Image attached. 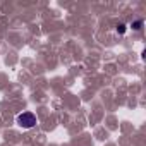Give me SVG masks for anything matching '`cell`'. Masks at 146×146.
I'll use <instances>...</instances> for the list:
<instances>
[{
    "label": "cell",
    "instance_id": "6da1fadb",
    "mask_svg": "<svg viewBox=\"0 0 146 146\" xmlns=\"http://www.w3.org/2000/svg\"><path fill=\"white\" fill-rule=\"evenodd\" d=\"M16 122H17V125L19 127H23V129H31V127H35L36 125V115L33 113V112H23V113H19L17 117H16Z\"/></svg>",
    "mask_w": 146,
    "mask_h": 146
},
{
    "label": "cell",
    "instance_id": "7a4b0ae2",
    "mask_svg": "<svg viewBox=\"0 0 146 146\" xmlns=\"http://www.w3.org/2000/svg\"><path fill=\"white\" fill-rule=\"evenodd\" d=\"M143 26H144V21H143V19H136V21L131 23V28H132L134 31H141Z\"/></svg>",
    "mask_w": 146,
    "mask_h": 146
},
{
    "label": "cell",
    "instance_id": "3957f363",
    "mask_svg": "<svg viewBox=\"0 0 146 146\" xmlns=\"http://www.w3.org/2000/svg\"><path fill=\"white\" fill-rule=\"evenodd\" d=\"M125 29H127V26H125V24H122V23H120V24H117V33H119V35H124V33H125Z\"/></svg>",
    "mask_w": 146,
    "mask_h": 146
}]
</instances>
